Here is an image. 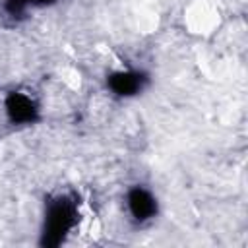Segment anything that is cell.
Returning a JSON list of instances; mask_svg holds the SVG:
<instances>
[{
	"instance_id": "obj_1",
	"label": "cell",
	"mask_w": 248,
	"mask_h": 248,
	"mask_svg": "<svg viewBox=\"0 0 248 248\" xmlns=\"http://www.w3.org/2000/svg\"><path fill=\"white\" fill-rule=\"evenodd\" d=\"M76 203L66 198L60 196L56 200H52L48 203L46 209V217H45V231H43V244L45 246H58L66 234L70 232V229L76 225Z\"/></svg>"
},
{
	"instance_id": "obj_2",
	"label": "cell",
	"mask_w": 248,
	"mask_h": 248,
	"mask_svg": "<svg viewBox=\"0 0 248 248\" xmlns=\"http://www.w3.org/2000/svg\"><path fill=\"white\" fill-rule=\"evenodd\" d=\"M6 112L14 124H31L37 120L39 110L31 97L23 93H10L6 99Z\"/></svg>"
},
{
	"instance_id": "obj_3",
	"label": "cell",
	"mask_w": 248,
	"mask_h": 248,
	"mask_svg": "<svg viewBox=\"0 0 248 248\" xmlns=\"http://www.w3.org/2000/svg\"><path fill=\"white\" fill-rule=\"evenodd\" d=\"M147 78L140 72H132V70H126V72H114L110 78H108V87L116 93V95H122V97H130V95H136L143 89Z\"/></svg>"
},
{
	"instance_id": "obj_4",
	"label": "cell",
	"mask_w": 248,
	"mask_h": 248,
	"mask_svg": "<svg viewBox=\"0 0 248 248\" xmlns=\"http://www.w3.org/2000/svg\"><path fill=\"white\" fill-rule=\"evenodd\" d=\"M128 209L138 221H147L157 213V202L147 190L138 186L128 192Z\"/></svg>"
},
{
	"instance_id": "obj_5",
	"label": "cell",
	"mask_w": 248,
	"mask_h": 248,
	"mask_svg": "<svg viewBox=\"0 0 248 248\" xmlns=\"http://www.w3.org/2000/svg\"><path fill=\"white\" fill-rule=\"evenodd\" d=\"M29 6V0H4V8L10 16H21Z\"/></svg>"
},
{
	"instance_id": "obj_6",
	"label": "cell",
	"mask_w": 248,
	"mask_h": 248,
	"mask_svg": "<svg viewBox=\"0 0 248 248\" xmlns=\"http://www.w3.org/2000/svg\"><path fill=\"white\" fill-rule=\"evenodd\" d=\"M54 0H29V6H46V4H52Z\"/></svg>"
}]
</instances>
